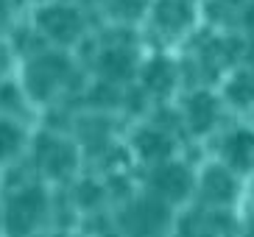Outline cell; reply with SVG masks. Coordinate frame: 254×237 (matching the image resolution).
<instances>
[{
    "instance_id": "19",
    "label": "cell",
    "mask_w": 254,
    "mask_h": 237,
    "mask_svg": "<svg viewBox=\"0 0 254 237\" xmlns=\"http://www.w3.org/2000/svg\"><path fill=\"white\" fill-rule=\"evenodd\" d=\"M246 28L252 31V34H254V3H252V6L246 8Z\"/></svg>"
},
{
    "instance_id": "1",
    "label": "cell",
    "mask_w": 254,
    "mask_h": 237,
    "mask_svg": "<svg viewBox=\"0 0 254 237\" xmlns=\"http://www.w3.org/2000/svg\"><path fill=\"white\" fill-rule=\"evenodd\" d=\"M70 73H73V64L62 51L37 53L23 73L25 95L37 104H48L64 89V84L70 81Z\"/></svg>"
},
{
    "instance_id": "2",
    "label": "cell",
    "mask_w": 254,
    "mask_h": 237,
    "mask_svg": "<svg viewBox=\"0 0 254 237\" xmlns=\"http://www.w3.org/2000/svg\"><path fill=\"white\" fill-rule=\"evenodd\" d=\"M78 145L62 134H39L34 140V168L48 181H70L78 171Z\"/></svg>"
},
{
    "instance_id": "6",
    "label": "cell",
    "mask_w": 254,
    "mask_h": 237,
    "mask_svg": "<svg viewBox=\"0 0 254 237\" xmlns=\"http://www.w3.org/2000/svg\"><path fill=\"white\" fill-rule=\"evenodd\" d=\"M195 187H198V195H201L204 207L226 209V207L235 204V198H238V173L224 162L207 165L201 178L195 181Z\"/></svg>"
},
{
    "instance_id": "3",
    "label": "cell",
    "mask_w": 254,
    "mask_h": 237,
    "mask_svg": "<svg viewBox=\"0 0 254 237\" xmlns=\"http://www.w3.org/2000/svg\"><path fill=\"white\" fill-rule=\"evenodd\" d=\"M37 28L59 48H70L84 34V17L75 6L51 0V3L37 8Z\"/></svg>"
},
{
    "instance_id": "10",
    "label": "cell",
    "mask_w": 254,
    "mask_h": 237,
    "mask_svg": "<svg viewBox=\"0 0 254 237\" xmlns=\"http://www.w3.org/2000/svg\"><path fill=\"white\" fill-rule=\"evenodd\" d=\"M131 151L137 154V159L145 165H159L165 159H171L173 154V140L159 128H140L131 140Z\"/></svg>"
},
{
    "instance_id": "17",
    "label": "cell",
    "mask_w": 254,
    "mask_h": 237,
    "mask_svg": "<svg viewBox=\"0 0 254 237\" xmlns=\"http://www.w3.org/2000/svg\"><path fill=\"white\" fill-rule=\"evenodd\" d=\"M75 201L81 207H95L98 201H101V187L92 184V181H81L78 190H75Z\"/></svg>"
},
{
    "instance_id": "15",
    "label": "cell",
    "mask_w": 254,
    "mask_h": 237,
    "mask_svg": "<svg viewBox=\"0 0 254 237\" xmlns=\"http://www.w3.org/2000/svg\"><path fill=\"white\" fill-rule=\"evenodd\" d=\"M162 28H171V31H182L190 22V11H187L185 3H173V0H165L159 3V11H157Z\"/></svg>"
},
{
    "instance_id": "8",
    "label": "cell",
    "mask_w": 254,
    "mask_h": 237,
    "mask_svg": "<svg viewBox=\"0 0 254 237\" xmlns=\"http://www.w3.org/2000/svg\"><path fill=\"white\" fill-rule=\"evenodd\" d=\"M95 67H98V75L106 84L128 81L137 73V53L128 45H109V48H104L98 53Z\"/></svg>"
},
{
    "instance_id": "4",
    "label": "cell",
    "mask_w": 254,
    "mask_h": 237,
    "mask_svg": "<svg viewBox=\"0 0 254 237\" xmlns=\"http://www.w3.org/2000/svg\"><path fill=\"white\" fill-rule=\"evenodd\" d=\"M48 212V195L39 184L20 187L11 198L6 201V229L14 235H28L42 223Z\"/></svg>"
},
{
    "instance_id": "13",
    "label": "cell",
    "mask_w": 254,
    "mask_h": 237,
    "mask_svg": "<svg viewBox=\"0 0 254 237\" xmlns=\"http://www.w3.org/2000/svg\"><path fill=\"white\" fill-rule=\"evenodd\" d=\"M25 148V131L11 118H0V162H11Z\"/></svg>"
},
{
    "instance_id": "9",
    "label": "cell",
    "mask_w": 254,
    "mask_h": 237,
    "mask_svg": "<svg viewBox=\"0 0 254 237\" xmlns=\"http://www.w3.org/2000/svg\"><path fill=\"white\" fill-rule=\"evenodd\" d=\"M221 162L243 176L254 173V128H235L221 145Z\"/></svg>"
},
{
    "instance_id": "11",
    "label": "cell",
    "mask_w": 254,
    "mask_h": 237,
    "mask_svg": "<svg viewBox=\"0 0 254 237\" xmlns=\"http://www.w3.org/2000/svg\"><path fill=\"white\" fill-rule=\"evenodd\" d=\"M185 123L193 134H207L218 123V101L209 92H195L185 104Z\"/></svg>"
},
{
    "instance_id": "18",
    "label": "cell",
    "mask_w": 254,
    "mask_h": 237,
    "mask_svg": "<svg viewBox=\"0 0 254 237\" xmlns=\"http://www.w3.org/2000/svg\"><path fill=\"white\" fill-rule=\"evenodd\" d=\"M8 67H11V48L6 42H0V81L6 78Z\"/></svg>"
},
{
    "instance_id": "12",
    "label": "cell",
    "mask_w": 254,
    "mask_h": 237,
    "mask_svg": "<svg viewBox=\"0 0 254 237\" xmlns=\"http://www.w3.org/2000/svg\"><path fill=\"white\" fill-rule=\"evenodd\" d=\"M142 87L148 89L151 95H168L176 84V70L168 59H151L142 67Z\"/></svg>"
},
{
    "instance_id": "7",
    "label": "cell",
    "mask_w": 254,
    "mask_h": 237,
    "mask_svg": "<svg viewBox=\"0 0 254 237\" xmlns=\"http://www.w3.org/2000/svg\"><path fill=\"white\" fill-rule=\"evenodd\" d=\"M168 204L159 201L157 195H148V198L131 201L126 209V215L120 218V223L126 226L128 232H140V235H151V232H159L168 223Z\"/></svg>"
},
{
    "instance_id": "16",
    "label": "cell",
    "mask_w": 254,
    "mask_h": 237,
    "mask_svg": "<svg viewBox=\"0 0 254 237\" xmlns=\"http://www.w3.org/2000/svg\"><path fill=\"white\" fill-rule=\"evenodd\" d=\"M109 8L120 20H137L145 11V0H109Z\"/></svg>"
},
{
    "instance_id": "14",
    "label": "cell",
    "mask_w": 254,
    "mask_h": 237,
    "mask_svg": "<svg viewBox=\"0 0 254 237\" xmlns=\"http://www.w3.org/2000/svg\"><path fill=\"white\" fill-rule=\"evenodd\" d=\"M226 101L235 106H240V109H249V106H254V73L252 70H240V73H235L226 81Z\"/></svg>"
},
{
    "instance_id": "5",
    "label": "cell",
    "mask_w": 254,
    "mask_h": 237,
    "mask_svg": "<svg viewBox=\"0 0 254 237\" xmlns=\"http://www.w3.org/2000/svg\"><path fill=\"white\" fill-rule=\"evenodd\" d=\"M148 181H151V195H157L168 207L185 204L195 190L193 173L187 171L182 162H173V159H165V162L154 165Z\"/></svg>"
}]
</instances>
